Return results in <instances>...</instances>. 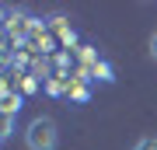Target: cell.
I'll list each match as a JSON object with an SVG mask.
<instances>
[{
    "label": "cell",
    "mask_w": 157,
    "mask_h": 150,
    "mask_svg": "<svg viewBox=\"0 0 157 150\" xmlns=\"http://www.w3.org/2000/svg\"><path fill=\"white\" fill-rule=\"evenodd\" d=\"M56 122H52L49 115H39V119H32L28 129H25V143H28V150H56Z\"/></svg>",
    "instance_id": "cell-1"
},
{
    "label": "cell",
    "mask_w": 157,
    "mask_h": 150,
    "mask_svg": "<svg viewBox=\"0 0 157 150\" xmlns=\"http://www.w3.org/2000/svg\"><path fill=\"white\" fill-rule=\"evenodd\" d=\"M0 112L17 115V94H0Z\"/></svg>",
    "instance_id": "cell-2"
},
{
    "label": "cell",
    "mask_w": 157,
    "mask_h": 150,
    "mask_svg": "<svg viewBox=\"0 0 157 150\" xmlns=\"http://www.w3.org/2000/svg\"><path fill=\"white\" fill-rule=\"evenodd\" d=\"M14 133V115H7V112H0V140H7Z\"/></svg>",
    "instance_id": "cell-3"
},
{
    "label": "cell",
    "mask_w": 157,
    "mask_h": 150,
    "mask_svg": "<svg viewBox=\"0 0 157 150\" xmlns=\"http://www.w3.org/2000/svg\"><path fill=\"white\" fill-rule=\"evenodd\" d=\"M136 150H157V140L147 136V140H140V143H136Z\"/></svg>",
    "instance_id": "cell-4"
},
{
    "label": "cell",
    "mask_w": 157,
    "mask_h": 150,
    "mask_svg": "<svg viewBox=\"0 0 157 150\" xmlns=\"http://www.w3.org/2000/svg\"><path fill=\"white\" fill-rule=\"evenodd\" d=\"M150 56H154V60H157V32L150 35Z\"/></svg>",
    "instance_id": "cell-5"
}]
</instances>
